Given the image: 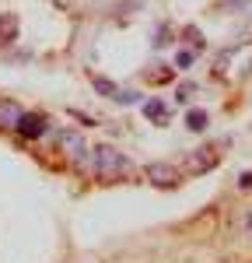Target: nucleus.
Returning <instances> with one entry per match:
<instances>
[{
  "instance_id": "obj_1",
  "label": "nucleus",
  "mask_w": 252,
  "mask_h": 263,
  "mask_svg": "<svg viewBox=\"0 0 252 263\" xmlns=\"http://www.w3.org/2000/svg\"><path fill=\"white\" fill-rule=\"evenodd\" d=\"M81 168H88L98 182H123L133 176V162L126 158L119 147H112V144L88 147V158L81 162Z\"/></svg>"
},
{
  "instance_id": "obj_2",
  "label": "nucleus",
  "mask_w": 252,
  "mask_h": 263,
  "mask_svg": "<svg viewBox=\"0 0 252 263\" xmlns=\"http://www.w3.org/2000/svg\"><path fill=\"white\" fill-rule=\"evenodd\" d=\"M144 179L154 190H179L186 182V172L175 168V165H168V162H151V165H144Z\"/></svg>"
},
{
  "instance_id": "obj_3",
  "label": "nucleus",
  "mask_w": 252,
  "mask_h": 263,
  "mask_svg": "<svg viewBox=\"0 0 252 263\" xmlns=\"http://www.w3.org/2000/svg\"><path fill=\"white\" fill-rule=\"evenodd\" d=\"M221 165V147H214V144H200L196 151H189L186 158V176H207Z\"/></svg>"
},
{
  "instance_id": "obj_4",
  "label": "nucleus",
  "mask_w": 252,
  "mask_h": 263,
  "mask_svg": "<svg viewBox=\"0 0 252 263\" xmlns=\"http://www.w3.org/2000/svg\"><path fill=\"white\" fill-rule=\"evenodd\" d=\"M14 134L21 141H39L49 134V116L46 112H21L18 123H14Z\"/></svg>"
},
{
  "instance_id": "obj_5",
  "label": "nucleus",
  "mask_w": 252,
  "mask_h": 263,
  "mask_svg": "<svg viewBox=\"0 0 252 263\" xmlns=\"http://www.w3.org/2000/svg\"><path fill=\"white\" fill-rule=\"evenodd\" d=\"M56 144L63 147V155L74 165H81L84 158H88V141H84L81 130H60V134H56Z\"/></svg>"
},
{
  "instance_id": "obj_6",
  "label": "nucleus",
  "mask_w": 252,
  "mask_h": 263,
  "mask_svg": "<svg viewBox=\"0 0 252 263\" xmlns=\"http://www.w3.org/2000/svg\"><path fill=\"white\" fill-rule=\"evenodd\" d=\"M21 112H25V109H21L14 99H0V134H11Z\"/></svg>"
},
{
  "instance_id": "obj_7",
  "label": "nucleus",
  "mask_w": 252,
  "mask_h": 263,
  "mask_svg": "<svg viewBox=\"0 0 252 263\" xmlns=\"http://www.w3.org/2000/svg\"><path fill=\"white\" fill-rule=\"evenodd\" d=\"M18 32H21L18 14H0V49L4 46H14L18 42Z\"/></svg>"
},
{
  "instance_id": "obj_8",
  "label": "nucleus",
  "mask_w": 252,
  "mask_h": 263,
  "mask_svg": "<svg viewBox=\"0 0 252 263\" xmlns=\"http://www.w3.org/2000/svg\"><path fill=\"white\" fill-rule=\"evenodd\" d=\"M144 116L151 123H161V126H165V123L172 120V109H168V102H161V99H147L144 102Z\"/></svg>"
},
{
  "instance_id": "obj_9",
  "label": "nucleus",
  "mask_w": 252,
  "mask_h": 263,
  "mask_svg": "<svg viewBox=\"0 0 252 263\" xmlns=\"http://www.w3.org/2000/svg\"><path fill=\"white\" fill-rule=\"evenodd\" d=\"M207 112H203V109H189L186 112V126L189 130H193V134H203V130H207Z\"/></svg>"
},
{
  "instance_id": "obj_10",
  "label": "nucleus",
  "mask_w": 252,
  "mask_h": 263,
  "mask_svg": "<svg viewBox=\"0 0 252 263\" xmlns=\"http://www.w3.org/2000/svg\"><path fill=\"white\" fill-rule=\"evenodd\" d=\"M182 39L189 42V49H193V53L207 49V42H203V35H200V28H193V25H186V28H182Z\"/></svg>"
},
{
  "instance_id": "obj_11",
  "label": "nucleus",
  "mask_w": 252,
  "mask_h": 263,
  "mask_svg": "<svg viewBox=\"0 0 252 263\" xmlns=\"http://www.w3.org/2000/svg\"><path fill=\"white\" fill-rule=\"evenodd\" d=\"M193 63H196V53H193V49H179V53H175V67H179V70H189V67H193Z\"/></svg>"
},
{
  "instance_id": "obj_12",
  "label": "nucleus",
  "mask_w": 252,
  "mask_h": 263,
  "mask_svg": "<svg viewBox=\"0 0 252 263\" xmlns=\"http://www.w3.org/2000/svg\"><path fill=\"white\" fill-rule=\"evenodd\" d=\"M147 81H154V84H168V81H172V67L158 63V67L151 70V78H147Z\"/></svg>"
},
{
  "instance_id": "obj_13",
  "label": "nucleus",
  "mask_w": 252,
  "mask_h": 263,
  "mask_svg": "<svg viewBox=\"0 0 252 263\" xmlns=\"http://www.w3.org/2000/svg\"><path fill=\"white\" fill-rule=\"evenodd\" d=\"M91 88H95L98 95H116V84L109 81V78H91Z\"/></svg>"
},
{
  "instance_id": "obj_14",
  "label": "nucleus",
  "mask_w": 252,
  "mask_h": 263,
  "mask_svg": "<svg viewBox=\"0 0 252 263\" xmlns=\"http://www.w3.org/2000/svg\"><path fill=\"white\" fill-rule=\"evenodd\" d=\"M112 99H119V102H140V91H119L116 88V95Z\"/></svg>"
},
{
  "instance_id": "obj_15",
  "label": "nucleus",
  "mask_w": 252,
  "mask_h": 263,
  "mask_svg": "<svg viewBox=\"0 0 252 263\" xmlns=\"http://www.w3.org/2000/svg\"><path fill=\"white\" fill-rule=\"evenodd\" d=\"M238 190H242V193H252V172H242V176H238Z\"/></svg>"
},
{
  "instance_id": "obj_16",
  "label": "nucleus",
  "mask_w": 252,
  "mask_h": 263,
  "mask_svg": "<svg viewBox=\"0 0 252 263\" xmlns=\"http://www.w3.org/2000/svg\"><path fill=\"white\" fill-rule=\"evenodd\" d=\"M245 228H249V232H252V214H249V218H245Z\"/></svg>"
}]
</instances>
